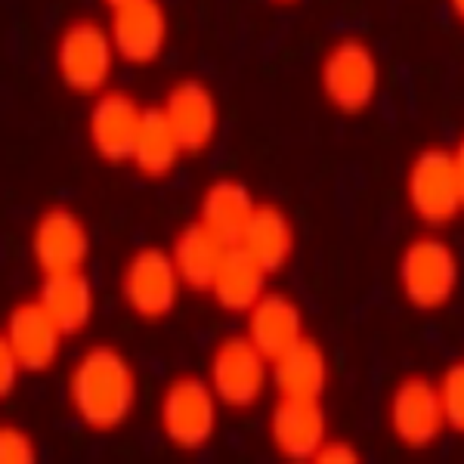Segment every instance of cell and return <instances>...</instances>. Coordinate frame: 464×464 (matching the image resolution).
Here are the masks:
<instances>
[{
	"mask_svg": "<svg viewBox=\"0 0 464 464\" xmlns=\"http://www.w3.org/2000/svg\"><path fill=\"white\" fill-rule=\"evenodd\" d=\"M65 332L41 301L16 304L6 316L4 343L16 353L25 372H47L59 356Z\"/></svg>",
	"mask_w": 464,
	"mask_h": 464,
	"instance_id": "obj_13",
	"label": "cell"
},
{
	"mask_svg": "<svg viewBox=\"0 0 464 464\" xmlns=\"http://www.w3.org/2000/svg\"><path fill=\"white\" fill-rule=\"evenodd\" d=\"M437 387H440V402H443L446 428L464 433V359H455V362L446 365Z\"/></svg>",
	"mask_w": 464,
	"mask_h": 464,
	"instance_id": "obj_24",
	"label": "cell"
},
{
	"mask_svg": "<svg viewBox=\"0 0 464 464\" xmlns=\"http://www.w3.org/2000/svg\"><path fill=\"white\" fill-rule=\"evenodd\" d=\"M254 211H257V201H254L248 186L236 177H220L201 196L198 223H205L220 242L238 245Z\"/></svg>",
	"mask_w": 464,
	"mask_h": 464,
	"instance_id": "obj_17",
	"label": "cell"
},
{
	"mask_svg": "<svg viewBox=\"0 0 464 464\" xmlns=\"http://www.w3.org/2000/svg\"><path fill=\"white\" fill-rule=\"evenodd\" d=\"M186 149L179 143L174 124H170L168 111L161 106H152L143 111V124H140V137H137V146H133V164L143 177H168L170 170L177 168L179 155Z\"/></svg>",
	"mask_w": 464,
	"mask_h": 464,
	"instance_id": "obj_23",
	"label": "cell"
},
{
	"mask_svg": "<svg viewBox=\"0 0 464 464\" xmlns=\"http://www.w3.org/2000/svg\"><path fill=\"white\" fill-rule=\"evenodd\" d=\"M217 406H220V400H217L214 387L208 384V378H174L164 387L159 406L164 437L186 452L205 449L217 433Z\"/></svg>",
	"mask_w": 464,
	"mask_h": 464,
	"instance_id": "obj_6",
	"label": "cell"
},
{
	"mask_svg": "<svg viewBox=\"0 0 464 464\" xmlns=\"http://www.w3.org/2000/svg\"><path fill=\"white\" fill-rule=\"evenodd\" d=\"M449 6H452V13L464 22V0H449Z\"/></svg>",
	"mask_w": 464,
	"mask_h": 464,
	"instance_id": "obj_29",
	"label": "cell"
},
{
	"mask_svg": "<svg viewBox=\"0 0 464 464\" xmlns=\"http://www.w3.org/2000/svg\"><path fill=\"white\" fill-rule=\"evenodd\" d=\"M69 402L90 430H115L137 406V372L121 350L96 343L69 372Z\"/></svg>",
	"mask_w": 464,
	"mask_h": 464,
	"instance_id": "obj_1",
	"label": "cell"
},
{
	"mask_svg": "<svg viewBox=\"0 0 464 464\" xmlns=\"http://www.w3.org/2000/svg\"><path fill=\"white\" fill-rule=\"evenodd\" d=\"M19 372H25V369H22L16 353L4 343V350H0V391H4V396L13 393V387H16V381H19Z\"/></svg>",
	"mask_w": 464,
	"mask_h": 464,
	"instance_id": "obj_27",
	"label": "cell"
},
{
	"mask_svg": "<svg viewBox=\"0 0 464 464\" xmlns=\"http://www.w3.org/2000/svg\"><path fill=\"white\" fill-rule=\"evenodd\" d=\"M266 269L251 257L242 245H229L227 257L214 276L211 295L214 301L229 313H248L264 297Z\"/></svg>",
	"mask_w": 464,
	"mask_h": 464,
	"instance_id": "obj_21",
	"label": "cell"
},
{
	"mask_svg": "<svg viewBox=\"0 0 464 464\" xmlns=\"http://www.w3.org/2000/svg\"><path fill=\"white\" fill-rule=\"evenodd\" d=\"M143 111L146 109H140L137 100L124 90L102 93L87 115V133L93 152L115 164L130 161L140 137V124H143Z\"/></svg>",
	"mask_w": 464,
	"mask_h": 464,
	"instance_id": "obj_12",
	"label": "cell"
},
{
	"mask_svg": "<svg viewBox=\"0 0 464 464\" xmlns=\"http://www.w3.org/2000/svg\"><path fill=\"white\" fill-rule=\"evenodd\" d=\"M248 338L269 362L288 353L295 343H301L304 334V313L297 301L279 291H264L257 304L248 310Z\"/></svg>",
	"mask_w": 464,
	"mask_h": 464,
	"instance_id": "obj_16",
	"label": "cell"
},
{
	"mask_svg": "<svg viewBox=\"0 0 464 464\" xmlns=\"http://www.w3.org/2000/svg\"><path fill=\"white\" fill-rule=\"evenodd\" d=\"M229 245L220 242L205 223H189L177 232L170 257L177 264V273L183 279V285L196 291H211L214 276L220 269L223 257H227Z\"/></svg>",
	"mask_w": 464,
	"mask_h": 464,
	"instance_id": "obj_20",
	"label": "cell"
},
{
	"mask_svg": "<svg viewBox=\"0 0 464 464\" xmlns=\"http://www.w3.org/2000/svg\"><path fill=\"white\" fill-rule=\"evenodd\" d=\"M164 111L174 124L179 143L186 152L201 155L214 143L217 127H220V109L217 96L201 78H179L164 96Z\"/></svg>",
	"mask_w": 464,
	"mask_h": 464,
	"instance_id": "obj_14",
	"label": "cell"
},
{
	"mask_svg": "<svg viewBox=\"0 0 464 464\" xmlns=\"http://www.w3.org/2000/svg\"><path fill=\"white\" fill-rule=\"evenodd\" d=\"M37 301L50 310L65 334H78L87 328L96 310V291L81 269L69 273H47L37 291Z\"/></svg>",
	"mask_w": 464,
	"mask_h": 464,
	"instance_id": "obj_19",
	"label": "cell"
},
{
	"mask_svg": "<svg viewBox=\"0 0 464 464\" xmlns=\"http://www.w3.org/2000/svg\"><path fill=\"white\" fill-rule=\"evenodd\" d=\"M452 159H455V170H459V186H461V211H464V137L455 143L452 149Z\"/></svg>",
	"mask_w": 464,
	"mask_h": 464,
	"instance_id": "obj_28",
	"label": "cell"
},
{
	"mask_svg": "<svg viewBox=\"0 0 464 464\" xmlns=\"http://www.w3.org/2000/svg\"><path fill=\"white\" fill-rule=\"evenodd\" d=\"M273 378L269 359L254 347L248 334H229L214 347L208 362V384L217 400L229 409H254L264 400L266 381Z\"/></svg>",
	"mask_w": 464,
	"mask_h": 464,
	"instance_id": "obj_7",
	"label": "cell"
},
{
	"mask_svg": "<svg viewBox=\"0 0 464 464\" xmlns=\"http://www.w3.org/2000/svg\"><path fill=\"white\" fill-rule=\"evenodd\" d=\"M316 461L319 464H356L359 452L350 443H343V440H325V446L316 452Z\"/></svg>",
	"mask_w": 464,
	"mask_h": 464,
	"instance_id": "obj_26",
	"label": "cell"
},
{
	"mask_svg": "<svg viewBox=\"0 0 464 464\" xmlns=\"http://www.w3.org/2000/svg\"><path fill=\"white\" fill-rule=\"evenodd\" d=\"M273 4H282V6H285V4H301V0H273Z\"/></svg>",
	"mask_w": 464,
	"mask_h": 464,
	"instance_id": "obj_31",
	"label": "cell"
},
{
	"mask_svg": "<svg viewBox=\"0 0 464 464\" xmlns=\"http://www.w3.org/2000/svg\"><path fill=\"white\" fill-rule=\"evenodd\" d=\"M295 242L297 238L295 227H291V217L279 205L266 201V205H257V211H254L238 245L266 269V276H276L295 257Z\"/></svg>",
	"mask_w": 464,
	"mask_h": 464,
	"instance_id": "obj_18",
	"label": "cell"
},
{
	"mask_svg": "<svg viewBox=\"0 0 464 464\" xmlns=\"http://www.w3.org/2000/svg\"><path fill=\"white\" fill-rule=\"evenodd\" d=\"M179 279L177 264L168 251L146 245V248L133 251L121 273V297L124 304L137 313L140 319H164L174 313L179 297Z\"/></svg>",
	"mask_w": 464,
	"mask_h": 464,
	"instance_id": "obj_9",
	"label": "cell"
},
{
	"mask_svg": "<svg viewBox=\"0 0 464 464\" xmlns=\"http://www.w3.org/2000/svg\"><path fill=\"white\" fill-rule=\"evenodd\" d=\"M90 254V232L78 214L65 205L47 208L32 229V257L44 276L81 269Z\"/></svg>",
	"mask_w": 464,
	"mask_h": 464,
	"instance_id": "obj_10",
	"label": "cell"
},
{
	"mask_svg": "<svg viewBox=\"0 0 464 464\" xmlns=\"http://www.w3.org/2000/svg\"><path fill=\"white\" fill-rule=\"evenodd\" d=\"M409 208L424 227H446L461 214V186L452 149L428 146L411 159L406 174Z\"/></svg>",
	"mask_w": 464,
	"mask_h": 464,
	"instance_id": "obj_5",
	"label": "cell"
},
{
	"mask_svg": "<svg viewBox=\"0 0 464 464\" xmlns=\"http://www.w3.org/2000/svg\"><path fill=\"white\" fill-rule=\"evenodd\" d=\"M269 440L291 461H316V452L328 440L322 402L306 396H279L269 415Z\"/></svg>",
	"mask_w": 464,
	"mask_h": 464,
	"instance_id": "obj_11",
	"label": "cell"
},
{
	"mask_svg": "<svg viewBox=\"0 0 464 464\" xmlns=\"http://www.w3.org/2000/svg\"><path fill=\"white\" fill-rule=\"evenodd\" d=\"M461 279L459 254L440 236H418L402 248L396 282L415 310H440L455 297Z\"/></svg>",
	"mask_w": 464,
	"mask_h": 464,
	"instance_id": "obj_2",
	"label": "cell"
},
{
	"mask_svg": "<svg viewBox=\"0 0 464 464\" xmlns=\"http://www.w3.org/2000/svg\"><path fill=\"white\" fill-rule=\"evenodd\" d=\"M387 424L406 449H428L443 437L446 415L437 381L428 375H406L387 396Z\"/></svg>",
	"mask_w": 464,
	"mask_h": 464,
	"instance_id": "obj_8",
	"label": "cell"
},
{
	"mask_svg": "<svg viewBox=\"0 0 464 464\" xmlns=\"http://www.w3.org/2000/svg\"><path fill=\"white\" fill-rule=\"evenodd\" d=\"M106 6H111V10H118V6H127V4H133V0H102Z\"/></svg>",
	"mask_w": 464,
	"mask_h": 464,
	"instance_id": "obj_30",
	"label": "cell"
},
{
	"mask_svg": "<svg viewBox=\"0 0 464 464\" xmlns=\"http://www.w3.org/2000/svg\"><path fill=\"white\" fill-rule=\"evenodd\" d=\"M273 384L279 396H306L319 400L328 387V359L322 347L313 338H304L301 343L273 359Z\"/></svg>",
	"mask_w": 464,
	"mask_h": 464,
	"instance_id": "obj_22",
	"label": "cell"
},
{
	"mask_svg": "<svg viewBox=\"0 0 464 464\" xmlns=\"http://www.w3.org/2000/svg\"><path fill=\"white\" fill-rule=\"evenodd\" d=\"M109 34L115 44V53L124 63L149 65L161 56L168 44V16L159 0H133L127 6L111 10Z\"/></svg>",
	"mask_w": 464,
	"mask_h": 464,
	"instance_id": "obj_15",
	"label": "cell"
},
{
	"mask_svg": "<svg viewBox=\"0 0 464 464\" xmlns=\"http://www.w3.org/2000/svg\"><path fill=\"white\" fill-rule=\"evenodd\" d=\"M115 56L109 28L93 19H72L59 32L53 50L59 81L74 93H100L111 74Z\"/></svg>",
	"mask_w": 464,
	"mask_h": 464,
	"instance_id": "obj_4",
	"label": "cell"
},
{
	"mask_svg": "<svg viewBox=\"0 0 464 464\" xmlns=\"http://www.w3.org/2000/svg\"><path fill=\"white\" fill-rule=\"evenodd\" d=\"M319 84L328 106L343 115H359L375 102L381 87V65L362 37H341L325 50L319 65Z\"/></svg>",
	"mask_w": 464,
	"mask_h": 464,
	"instance_id": "obj_3",
	"label": "cell"
},
{
	"mask_svg": "<svg viewBox=\"0 0 464 464\" xmlns=\"http://www.w3.org/2000/svg\"><path fill=\"white\" fill-rule=\"evenodd\" d=\"M34 459H37V449L32 443V437H28L25 430L6 424V428L0 430V461L4 464H32Z\"/></svg>",
	"mask_w": 464,
	"mask_h": 464,
	"instance_id": "obj_25",
	"label": "cell"
}]
</instances>
